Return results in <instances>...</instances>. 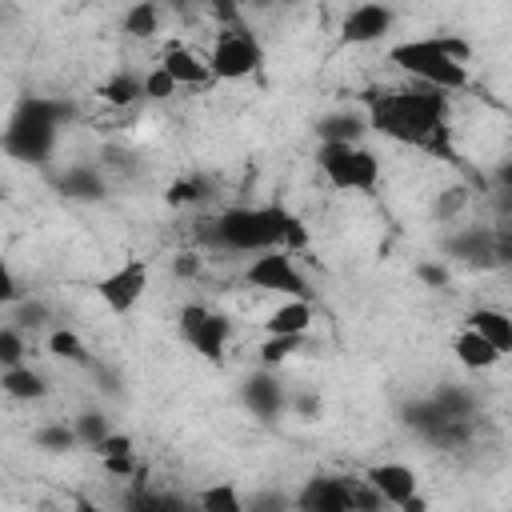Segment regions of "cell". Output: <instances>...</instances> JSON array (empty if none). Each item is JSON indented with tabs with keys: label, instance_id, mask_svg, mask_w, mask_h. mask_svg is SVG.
Returning a JSON list of instances; mask_svg holds the SVG:
<instances>
[{
	"label": "cell",
	"instance_id": "6da1fadb",
	"mask_svg": "<svg viewBox=\"0 0 512 512\" xmlns=\"http://www.w3.org/2000/svg\"><path fill=\"white\" fill-rule=\"evenodd\" d=\"M212 236L232 252H304L308 228L280 204L260 208H224L212 220Z\"/></svg>",
	"mask_w": 512,
	"mask_h": 512
},
{
	"label": "cell",
	"instance_id": "7a4b0ae2",
	"mask_svg": "<svg viewBox=\"0 0 512 512\" xmlns=\"http://www.w3.org/2000/svg\"><path fill=\"white\" fill-rule=\"evenodd\" d=\"M368 124L400 144H420V148H436L444 136V92L416 84L404 92H392L384 100H372V116Z\"/></svg>",
	"mask_w": 512,
	"mask_h": 512
},
{
	"label": "cell",
	"instance_id": "3957f363",
	"mask_svg": "<svg viewBox=\"0 0 512 512\" xmlns=\"http://www.w3.org/2000/svg\"><path fill=\"white\" fill-rule=\"evenodd\" d=\"M468 40L460 36H420V40H400L388 48V60L416 76V84H428L436 92H460L468 88Z\"/></svg>",
	"mask_w": 512,
	"mask_h": 512
},
{
	"label": "cell",
	"instance_id": "277c9868",
	"mask_svg": "<svg viewBox=\"0 0 512 512\" xmlns=\"http://www.w3.org/2000/svg\"><path fill=\"white\" fill-rule=\"evenodd\" d=\"M56 120H60V108L56 104H44V100H24L16 120L8 124L4 132V152H12L16 160H44L56 144Z\"/></svg>",
	"mask_w": 512,
	"mask_h": 512
},
{
	"label": "cell",
	"instance_id": "5b68a950",
	"mask_svg": "<svg viewBox=\"0 0 512 512\" xmlns=\"http://www.w3.org/2000/svg\"><path fill=\"white\" fill-rule=\"evenodd\" d=\"M316 164L340 192H372L380 180V160L364 144H320Z\"/></svg>",
	"mask_w": 512,
	"mask_h": 512
},
{
	"label": "cell",
	"instance_id": "8992f818",
	"mask_svg": "<svg viewBox=\"0 0 512 512\" xmlns=\"http://www.w3.org/2000/svg\"><path fill=\"white\" fill-rule=\"evenodd\" d=\"M260 64H264V48H260L256 36H252L248 28H240V24L224 28V32L216 36L212 52H208V72H212V80H244V76H252Z\"/></svg>",
	"mask_w": 512,
	"mask_h": 512
},
{
	"label": "cell",
	"instance_id": "52a82bcc",
	"mask_svg": "<svg viewBox=\"0 0 512 512\" xmlns=\"http://www.w3.org/2000/svg\"><path fill=\"white\" fill-rule=\"evenodd\" d=\"M228 316L204 308V304H184L180 308V336L208 360V364H224V348H228Z\"/></svg>",
	"mask_w": 512,
	"mask_h": 512
},
{
	"label": "cell",
	"instance_id": "ba28073f",
	"mask_svg": "<svg viewBox=\"0 0 512 512\" xmlns=\"http://www.w3.org/2000/svg\"><path fill=\"white\" fill-rule=\"evenodd\" d=\"M248 284L264 288V292H280L288 300H308V280L292 252H260L248 264Z\"/></svg>",
	"mask_w": 512,
	"mask_h": 512
},
{
	"label": "cell",
	"instance_id": "9c48e42d",
	"mask_svg": "<svg viewBox=\"0 0 512 512\" xmlns=\"http://www.w3.org/2000/svg\"><path fill=\"white\" fill-rule=\"evenodd\" d=\"M148 292V264L144 260H124L120 268H112L108 276L96 280V296L104 300V308L112 316H128Z\"/></svg>",
	"mask_w": 512,
	"mask_h": 512
},
{
	"label": "cell",
	"instance_id": "30bf717a",
	"mask_svg": "<svg viewBox=\"0 0 512 512\" xmlns=\"http://www.w3.org/2000/svg\"><path fill=\"white\" fill-rule=\"evenodd\" d=\"M352 488H356V480H344V476H312L296 492L292 508L296 512H356Z\"/></svg>",
	"mask_w": 512,
	"mask_h": 512
},
{
	"label": "cell",
	"instance_id": "8fae6325",
	"mask_svg": "<svg viewBox=\"0 0 512 512\" xmlns=\"http://www.w3.org/2000/svg\"><path fill=\"white\" fill-rule=\"evenodd\" d=\"M364 484L384 500V504H404L408 496H416L420 492V480H416V472L408 468V464H400V460H384V464H372L368 472H364Z\"/></svg>",
	"mask_w": 512,
	"mask_h": 512
},
{
	"label": "cell",
	"instance_id": "7c38bea8",
	"mask_svg": "<svg viewBox=\"0 0 512 512\" xmlns=\"http://www.w3.org/2000/svg\"><path fill=\"white\" fill-rule=\"evenodd\" d=\"M156 68H164L168 72V80L176 84V88H208L212 84V72H208V60L204 56H196L188 44H164V52H160V64Z\"/></svg>",
	"mask_w": 512,
	"mask_h": 512
},
{
	"label": "cell",
	"instance_id": "4fadbf2b",
	"mask_svg": "<svg viewBox=\"0 0 512 512\" xmlns=\"http://www.w3.org/2000/svg\"><path fill=\"white\" fill-rule=\"evenodd\" d=\"M392 8H384V4H356L348 16H344V24H340V36H344V44H372V40H384V32L392 28Z\"/></svg>",
	"mask_w": 512,
	"mask_h": 512
},
{
	"label": "cell",
	"instance_id": "5bb4252c",
	"mask_svg": "<svg viewBox=\"0 0 512 512\" xmlns=\"http://www.w3.org/2000/svg\"><path fill=\"white\" fill-rule=\"evenodd\" d=\"M308 328H312V304L308 300H284L264 320L268 336H308Z\"/></svg>",
	"mask_w": 512,
	"mask_h": 512
},
{
	"label": "cell",
	"instance_id": "9a60e30c",
	"mask_svg": "<svg viewBox=\"0 0 512 512\" xmlns=\"http://www.w3.org/2000/svg\"><path fill=\"white\" fill-rule=\"evenodd\" d=\"M464 328H472L480 340H488L500 356L512 348V316L500 312V308H476V312H468V324Z\"/></svg>",
	"mask_w": 512,
	"mask_h": 512
},
{
	"label": "cell",
	"instance_id": "2e32d148",
	"mask_svg": "<svg viewBox=\"0 0 512 512\" xmlns=\"http://www.w3.org/2000/svg\"><path fill=\"white\" fill-rule=\"evenodd\" d=\"M452 352H456V360H460L464 368H472V372H484V368L500 364V352H496L488 340H480L472 328L456 332V340H452Z\"/></svg>",
	"mask_w": 512,
	"mask_h": 512
},
{
	"label": "cell",
	"instance_id": "e0dca14e",
	"mask_svg": "<svg viewBox=\"0 0 512 512\" xmlns=\"http://www.w3.org/2000/svg\"><path fill=\"white\" fill-rule=\"evenodd\" d=\"M0 388H4L12 400H44V396H48V380H44L36 368H28V364L4 368V372H0Z\"/></svg>",
	"mask_w": 512,
	"mask_h": 512
},
{
	"label": "cell",
	"instance_id": "ac0fdd59",
	"mask_svg": "<svg viewBox=\"0 0 512 512\" xmlns=\"http://www.w3.org/2000/svg\"><path fill=\"white\" fill-rule=\"evenodd\" d=\"M364 116H356V112H332V116H324L320 124H316V132H320V144H360V136H364Z\"/></svg>",
	"mask_w": 512,
	"mask_h": 512
},
{
	"label": "cell",
	"instance_id": "d6986e66",
	"mask_svg": "<svg viewBox=\"0 0 512 512\" xmlns=\"http://www.w3.org/2000/svg\"><path fill=\"white\" fill-rule=\"evenodd\" d=\"M244 404H248L256 416L272 420V416L280 412V404H284V392H280V384H276L272 376H256V380H248V388H244Z\"/></svg>",
	"mask_w": 512,
	"mask_h": 512
},
{
	"label": "cell",
	"instance_id": "ffe728a7",
	"mask_svg": "<svg viewBox=\"0 0 512 512\" xmlns=\"http://www.w3.org/2000/svg\"><path fill=\"white\" fill-rule=\"evenodd\" d=\"M196 508H200V512H248L240 488L228 484V480H216V484L200 488V492H196Z\"/></svg>",
	"mask_w": 512,
	"mask_h": 512
},
{
	"label": "cell",
	"instance_id": "44dd1931",
	"mask_svg": "<svg viewBox=\"0 0 512 512\" xmlns=\"http://www.w3.org/2000/svg\"><path fill=\"white\" fill-rule=\"evenodd\" d=\"M100 96H104L108 104H116V108H128V104L144 100V76H136V72H116V76H108V80L100 84Z\"/></svg>",
	"mask_w": 512,
	"mask_h": 512
},
{
	"label": "cell",
	"instance_id": "7402d4cb",
	"mask_svg": "<svg viewBox=\"0 0 512 512\" xmlns=\"http://www.w3.org/2000/svg\"><path fill=\"white\" fill-rule=\"evenodd\" d=\"M124 32L128 36H136V40H148V36H156L160 32V8L156 4H132L128 12H124Z\"/></svg>",
	"mask_w": 512,
	"mask_h": 512
},
{
	"label": "cell",
	"instance_id": "603a6c76",
	"mask_svg": "<svg viewBox=\"0 0 512 512\" xmlns=\"http://www.w3.org/2000/svg\"><path fill=\"white\" fill-rule=\"evenodd\" d=\"M128 512H184V504L168 492H152V488L136 484V492L128 496Z\"/></svg>",
	"mask_w": 512,
	"mask_h": 512
},
{
	"label": "cell",
	"instance_id": "cb8c5ba5",
	"mask_svg": "<svg viewBox=\"0 0 512 512\" xmlns=\"http://www.w3.org/2000/svg\"><path fill=\"white\" fill-rule=\"evenodd\" d=\"M48 352H52L56 360H68V364H88L84 340H80L76 332H68V328H56V332L48 336Z\"/></svg>",
	"mask_w": 512,
	"mask_h": 512
},
{
	"label": "cell",
	"instance_id": "d4e9b609",
	"mask_svg": "<svg viewBox=\"0 0 512 512\" xmlns=\"http://www.w3.org/2000/svg\"><path fill=\"white\" fill-rule=\"evenodd\" d=\"M300 344H304V336H268V340L260 344V360H264L268 368H276V364H284Z\"/></svg>",
	"mask_w": 512,
	"mask_h": 512
},
{
	"label": "cell",
	"instance_id": "484cf974",
	"mask_svg": "<svg viewBox=\"0 0 512 512\" xmlns=\"http://www.w3.org/2000/svg\"><path fill=\"white\" fill-rule=\"evenodd\" d=\"M24 356H28L24 336H20L16 328H0V372H4V368H20Z\"/></svg>",
	"mask_w": 512,
	"mask_h": 512
},
{
	"label": "cell",
	"instance_id": "4316f807",
	"mask_svg": "<svg viewBox=\"0 0 512 512\" xmlns=\"http://www.w3.org/2000/svg\"><path fill=\"white\" fill-rule=\"evenodd\" d=\"M72 432H76V444L96 448V444L108 436V424H104V416H100V412H84V416L72 424Z\"/></svg>",
	"mask_w": 512,
	"mask_h": 512
},
{
	"label": "cell",
	"instance_id": "83f0119b",
	"mask_svg": "<svg viewBox=\"0 0 512 512\" xmlns=\"http://www.w3.org/2000/svg\"><path fill=\"white\" fill-rule=\"evenodd\" d=\"M36 444L44 452H68V448H76V432L68 424H48V428L36 432Z\"/></svg>",
	"mask_w": 512,
	"mask_h": 512
},
{
	"label": "cell",
	"instance_id": "f1b7e54d",
	"mask_svg": "<svg viewBox=\"0 0 512 512\" xmlns=\"http://www.w3.org/2000/svg\"><path fill=\"white\" fill-rule=\"evenodd\" d=\"M208 184H204V176H184V180H176L172 188H168V204H196V200H204L208 192H204Z\"/></svg>",
	"mask_w": 512,
	"mask_h": 512
},
{
	"label": "cell",
	"instance_id": "f546056e",
	"mask_svg": "<svg viewBox=\"0 0 512 512\" xmlns=\"http://www.w3.org/2000/svg\"><path fill=\"white\" fill-rule=\"evenodd\" d=\"M60 188H64L68 196L92 200V196H100V176H96V172H68V176L60 180Z\"/></svg>",
	"mask_w": 512,
	"mask_h": 512
},
{
	"label": "cell",
	"instance_id": "4dcf8cb0",
	"mask_svg": "<svg viewBox=\"0 0 512 512\" xmlns=\"http://www.w3.org/2000/svg\"><path fill=\"white\" fill-rule=\"evenodd\" d=\"M168 96H176V84L168 80L164 68H152L144 76V100H168Z\"/></svg>",
	"mask_w": 512,
	"mask_h": 512
},
{
	"label": "cell",
	"instance_id": "1f68e13d",
	"mask_svg": "<svg viewBox=\"0 0 512 512\" xmlns=\"http://www.w3.org/2000/svg\"><path fill=\"white\" fill-rule=\"evenodd\" d=\"M92 452H96L100 460H108V456H132L136 448H132V436H124V432H108Z\"/></svg>",
	"mask_w": 512,
	"mask_h": 512
},
{
	"label": "cell",
	"instance_id": "d6a6232c",
	"mask_svg": "<svg viewBox=\"0 0 512 512\" xmlns=\"http://www.w3.org/2000/svg\"><path fill=\"white\" fill-rule=\"evenodd\" d=\"M100 464H104L108 476H120V480L136 476V468H140V464H136V452H132V456H108V460H100Z\"/></svg>",
	"mask_w": 512,
	"mask_h": 512
},
{
	"label": "cell",
	"instance_id": "836d02e7",
	"mask_svg": "<svg viewBox=\"0 0 512 512\" xmlns=\"http://www.w3.org/2000/svg\"><path fill=\"white\" fill-rule=\"evenodd\" d=\"M248 512H288V500L284 496H276V492H260V496H252V504H244Z\"/></svg>",
	"mask_w": 512,
	"mask_h": 512
},
{
	"label": "cell",
	"instance_id": "e575fe53",
	"mask_svg": "<svg viewBox=\"0 0 512 512\" xmlns=\"http://www.w3.org/2000/svg\"><path fill=\"white\" fill-rule=\"evenodd\" d=\"M16 296H20V284H16L12 268H8L4 260H0V308H4V304H12Z\"/></svg>",
	"mask_w": 512,
	"mask_h": 512
},
{
	"label": "cell",
	"instance_id": "d590c367",
	"mask_svg": "<svg viewBox=\"0 0 512 512\" xmlns=\"http://www.w3.org/2000/svg\"><path fill=\"white\" fill-rule=\"evenodd\" d=\"M416 272H420V280H428V284H448V272H444V268H432V264H420Z\"/></svg>",
	"mask_w": 512,
	"mask_h": 512
},
{
	"label": "cell",
	"instance_id": "8d00e7d4",
	"mask_svg": "<svg viewBox=\"0 0 512 512\" xmlns=\"http://www.w3.org/2000/svg\"><path fill=\"white\" fill-rule=\"evenodd\" d=\"M396 508H400V512H428V500L416 492V496H408V500H404V504H396Z\"/></svg>",
	"mask_w": 512,
	"mask_h": 512
},
{
	"label": "cell",
	"instance_id": "74e56055",
	"mask_svg": "<svg viewBox=\"0 0 512 512\" xmlns=\"http://www.w3.org/2000/svg\"><path fill=\"white\" fill-rule=\"evenodd\" d=\"M296 408H300L304 416H316V412H320V400H312V396H300V400H296Z\"/></svg>",
	"mask_w": 512,
	"mask_h": 512
},
{
	"label": "cell",
	"instance_id": "f35d334b",
	"mask_svg": "<svg viewBox=\"0 0 512 512\" xmlns=\"http://www.w3.org/2000/svg\"><path fill=\"white\" fill-rule=\"evenodd\" d=\"M72 512H104L100 504H92L88 496H76V504H72Z\"/></svg>",
	"mask_w": 512,
	"mask_h": 512
},
{
	"label": "cell",
	"instance_id": "ab89813d",
	"mask_svg": "<svg viewBox=\"0 0 512 512\" xmlns=\"http://www.w3.org/2000/svg\"><path fill=\"white\" fill-rule=\"evenodd\" d=\"M196 268H200V264H196V256H192V260H188V256H184V260H176V272H180V276H188V272H196Z\"/></svg>",
	"mask_w": 512,
	"mask_h": 512
}]
</instances>
